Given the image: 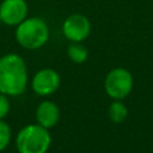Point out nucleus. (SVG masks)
<instances>
[{"mask_svg":"<svg viewBox=\"0 0 153 153\" xmlns=\"http://www.w3.org/2000/svg\"><path fill=\"white\" fill-rule=\"evenodd\" d=\"M27 86V67L23 57L10 53L0 57V93L20 96Z\"/></svg>","mask_w":153,"mask_h":153,"instance_id":"1","label":"nucleus"},{"mask_svg":"<svg viewBox=\"0 0 153 153\" xmlns=\"http://www.w3.org/2000/svg\"><path fill=\"white\" fill-rule=\"evenodd\" d=\"M16 41L25 49L35 50L42 48L49 39L48 24L37 17L25 18L16 29Z\"/></svg>","mask_w":153,"mask_h":153,"instance_id":"2","label":"nucleus"},{"mask_svg":"<svg viewBox=\"0 0 153 153\" xmlns=\"http://www.w3.org/2000/svg\"><path fill=\"white\" fill-rule=\"evenodd\" d=\"M51 143L49 129L37 124L23 127L16 137L18 153H47Z\"/></svg>","mask_w":153,"mask_h":153,"instance_id":"3","label":"nucleus"},{"mask_svg":"<svg viewBox=\"0 0 153 153\" xmlns=\"http://www.w3.org/2000/svg\"><path fill=\"white\" fill-rule=\"evenodd\" d=\"M104 88L106 94L114 100L124 99L133 88V75L131 73L122 67L111 69L104 80Z\"/></svg>","mask_w":153,"mask_h":153,"instance_id":"4","label":"nucleus"},{"mask_svg":"<svg viewBox=\"0 0 153 153\" xmlns=\"http://www.w3.org/2000/svg\"><path fill=\"white\" fill-rule=\"evenodd\" d=\"M62 32L71 42H82L91 32V23L86 16L74 13L65 19L62 24Z\"/></svg>","mask_w":153,"mask_h":153,"instance_id":"5","label":"nucleus"},{"mask_svg":"<svg viewBox=\"0 0 153 153\" xmlns=\"http://www.w3.org/2000/svg\"><path fill=\"white\" fill-rule=\"evenodd\" d=\"M31 87L37 96H50L60 87V75L53 68L39 69L32 76Z\"/></svg>","mask_w":153,"mask_h":153,"instance_id":"6","label":"nucleus"},{"mask_svg":"<svg viewBox=\"0 0 153 153\" xmlns=\"http://www.w3.org/2000/svg\"><path fill=\"white\" fill-rule=\"evenodd\" d=\"M29 7L25 0H2L0 4V19L4 24L17 26L27 16Z\"/></svg>","mask_w":153,"mask_h":153,"instance_id":"7","label":"nucleus"},{"mask_svg":"<svg viewBox=\"0 0 153 153\" xmlns=\"http://www.w3.org/2000/svg\"><path fill=\"white\" fill-rule=\"evenodd\" d=\"M37 123L47 129L55 127L60 120V109L51 100H43L36 109Z\"/></svg>","mask_w":153,"mask_h":153,"instance_id":"8","label":"nucleus"},{"mask_svg":"<svg viewBox=\"0 0 153 153\" xmlns=\"http://www.w3.org/2000/svg\"><path fill=\"white\" fill-rule=\"evenodd\" d=\"M67 55L74 63H84L88 57V51L80 42H72L67 48Z\"/></svg>","mask_w":153,"mask_h":153,"instance_id":"9","label":"nucleus"},{"mask_svg":"<svg viewBox=\"0 0 153 153\" xmlns=\"http://www.w3.org/2000/svg\"><path fill=\"white\" fill-rule=\"evenodd\" d=\"M108 115L111 122L122 123L128 116V109L121 100H114L108 109Z\"/></svg>","mask_w":153,"mask_h":153,"instance_id":"10","label":"nucleus"},{"mask_svg":"<svg viewBox=\"0 0 153 153\" xmlns=\"http://www.w3.org/2000/svg\"><path fill=\"white\" fill-rule=\"evenodd\" d=\"M10 141H11V128L4 120H0V152L8 146Z\"/></svg>","mask_w":153,"mask_h":153,"instance_id":"11","label":"nucleus"},{"mask_svg":"<svg viewBox=\"0 0 153 153\" xmlns=\"http://www.w3.org/2000/svg\"><path fill=\"white\" fill-rule=\"evenodd\" d=\"M11 109V103L8 99V96L0 93V120H4Z\"/></svg>","mask_w":153,"mask_h":153,"instance_id":"12","label":"nucleus"},{"mask_svg":"<svg viewBox=\"0 0 153 153\" xmlns=\"http://www.w3.org/2000/svg\"><path fill=\"white\" fill-rule=\"evenodd\" d=\"M1 23H2V22H1V19H0V24H1Z\"/></svg>","mask_w":153,"mask_h":153,"instance_id":"13","label":"nucleus"}]
</instances>
